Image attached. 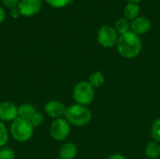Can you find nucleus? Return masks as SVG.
<instances>
[{
  "label": "nucleus",
  "mask_w": 160,
  "mask_h": 159,
  "mask_svg": "<svg viewBox=\"0 0 160 159\" xmlns=\"http://www.w3.org/2000/svg\"><path fill=\"white\" fill-rule=\"evenodd\" d=\"M118 53L127 59L137 57L142 49V42L140 36L136 35L132 31L125 33L119 36L118 42L116 44Z\"/></svg>",
  "instance_id": "obj_1"
},
{
  "label": "nucleus",
  "mask_w": 160,
  "mask_h": 159,
  "mask_svg": "<svg viewBox=\"0 0 160 159\" xmlns=\"http://www.w3.org/2000/svg\"><path fill=\"white\" fill-rule=\"evenodd\" d=\"M65 119L72 126L83 127L91 121L92 112L87 106H82L76 103L67 108Z\"/></svg>",
  "instance_id": "obj_2"
},
{
  "label": "nucleus",
  "mask_w": 160,
  "mask_h": 159,
  "mask_svg": "<svg viewBox=\"0 0 160 159\" xmlns=\"http://www.w3.org/2000/svg\"><path fill=\"white\" fill-rule=\"evenodd\" d=\"M34 127L31 122L26 119L17 117L10 125V135L19 142H25L29 141L34 133Z\"/></svg>",
  "instance_id": "obj_3"
},
{
  "label": "nucleus",
  "mask_w": 160,
  "mask_h": 159,
  "mask_svg": "<svg viewBox=\"0 0 160 159\" xmlns=\"http://www.w3.org/2000/svg\"><path fill=\"white\" fill-rule=\"evenodd\" d=\"M72 97L77 104L88 106L95 98V88L88 81L79 82L73 88Z\"/></svg>",
  "instance_id": "obj_4"
},
{
  "label": "nucleus",
  "mask_w": 160,
  "mask_h": 159,
  "mask_svg": "<svg viewBox=\"0 0 160 159\" xmlns=\"http://www.w3.org/2000/svg\"><path fill=\"white\" fill-rule=\"evenodd\" d=\"M97 39L99 45L103 48H112L116 46L118 42L119 34L113 26L103 25L98 31Z\"/></svg>",
  "instance_id": "obj_5"
},
{
  "label": "nucleus",
  "mask_w": 160,
  "mask_h": 159,
  "mask_svg": "<svg viewBox=\"0 0 160 159\" xmlns=\"http://www.w3.org/2000/svg\"><path fill=\"white\" fill-rule=\"evenodd\" d=\"M70 133V124L64 118L55 119L51 126L50 134L57 142L65 141Z\"/></svg>",
  "instance_id": "obj_6"
},
{
  "label": "nucleus",
  "mask_w": 160,
  "mask_h": 159,
  "mask_svg": "<svg viewBox=\"0 0 160 159\" xmlns=\"http://www.w3.org/2000/svg\"><path fill=\"white\" fill-rule=\"evenodd\" d=\"M42 4L43 0H21L18 8L22 16L31 17L41 10Z\"/></svg>",
  "instance_id": "obj_7"
},
{
  "label": "nucleus",
  "mask_w": 160,
  "mask_h": 159,
  "mask_svg": "<svg viewBox=\"0 0 160 159\" xmlns=\"http://www.w3.org/2000/svg\"><path fill=\"white\" fill-rule=\"evenodd\" d=\"M18 117V107L9 101L0 102V121L12 122Z\"/></svg>",
  "instance_id": "obj_8"
},
{
  "label": "nucleus",
  "mask_w": 160,
  "mask_h": 159,
  "mask_svg": "<svg viewBox=\"0 0 160 159\" xmlns=\"http://www.w3.org/2000/svg\"><path fill=\"white\" fill-rule=\"evenodd\" d=\"M66 110L67 108L65 105L58 100H51L47 102L44 107V111L47 115L53 119H59L62 118V116H65Z\"/></svg>",
  "instance_id": "obj_9"
},
{
  "label": "nucleus",
  "mask_w": 160,
  "mask_h": 159,
  "mask_svg": "<svg viewBox=\"0 0 160 159\" xmlns=\"http://www.w3.org/2000/svg\"><path fill=\"white\" fill-rule=\"evenodd\" d=\"M151 28V21L144 16H139L135 20L131 21V31L138 36L148 33Z\"/></svg>",
  "instance_id": "obj_10"
},
{
  "label": "nucleus",
  "mask_w": 160,
  "mask_h": 159,
  "mask_svg": "<svg viewBox=\"0 0 160 159\" xmlns=\"http://www.w3.org/2000/svg\"><path fill=\"white\" fill-rule=\"evenodd\" d=\"M78 154L77 146L72 142L64 143L59 150L60 159H74Z\"/></svg>",
  "instance_id": "obj_11"
},
{
  "label": "nucleus",
  "mask_w": 160,
  "mask_h": 159,
  "mask_svg": "<svg viewBox=\"0 0 160 159\" xmlns=\"http://www.w3.org/2000/svg\"><path fill=\"white\" fill-rule=\"evenodd\" d=\"M140 11H141V7L139 4L128 3L123 9V15H124L123 17L127 18L131 22L140 16Z\"/></svg>",
  "instance_id": "obj_12"
},
{
  "label": "nucleus",
  "mask_w": 160,
  "mask_h": 159,
  "mask_svg": "<svg viewBox=\"0 0 160 159\" xmlns=\"http://www.w3.org/2000/svg\"><path fill=\"white\" fill-rule=\"evenodd\" d=\"M36 109L32 104L24 103L18 107V117L29 120L33 117V115L36 113Z\"/></svg>",
  "instance_id": "obj_13"
},
{
  "label": "nucleus",
  "mask_w": 160,
  "mask_h": 159,
  "mask_svg": "<svg viewBox=\"0 0 160 159\" xmlns=\"http://www.w3.org/2000/svg\"><path fill=\"white\" fill-rule=\"evenodd\" d=\"M145 156L148 159H158L160 157V143L155 141L148 142L145 147Z\"/></svg>",
  "instance_id": "obj_14"
},
{
  "label": "nucleus",
  "mask_w": 160,
  "mask_h": 159,
  "mask_svg": "<svg viewBox=\"0 0 160 159\" xmlns=\"http://www.w3.org/2000/svg\"><path fill=\"white\" fill-rule=\"evenodd\" d=\"M114 28L119 34V36L123 35L125 33L131 31V22L125 17H121L115 22Z\"/></svg>",
  "instance_id": "obj_15"
},
{
  "label": "nucleus",
  "mask_w": 160,
  "mask_h": 159,
  "mask_svg": "<svg viewBox=\"0 0 160 159\" xmlns=\"http://www.w3.org/2000/svg\"><path fill=\"white\" fill-rule=\"evenodd\" d=\"M88 82L94 88H98L105 83V77L101 71L98 70L89 76Z\"/></svg>",
  "instance_id": "obj_16"
},
{
  "label": "nucleus",
  "mask_w": 160,
  "mask_h": 159,
  "mask_svg": "<svg viewBox=\"0 0 160 159\" xmlns=\"http://www.w3.org/2000/svg\"><path fill=\"white\" fill-rule=\"evenodd\" d=\"M151 136L153 141L160 143V118L154 121L151 127Z\"/></svg>",
  "instance_id": "obj_17"
},
{
  "label": "nucleus",
  "mask_w": 160,
  "mask_h": 159,
  "mask_svg": "<svg viewBox=\"0 0 160 159\" xmlns=\"http://www.w3.org/2000/svg\"><path fill=\"white\" fill-rule=\"evenodd\" d=\"M8 141V131L4 122L0 121V148L5 146Z\"/></svg>",
  "instance_id": "obj_18"
},
{
  "label": "nucleus",
  "mask_w": 160,
  "mask_h": 159,
  "mask_svg": "<svg viewBox=\"0 0 160 159\" xmlns=\"http://www.w3.org/2000/svg\"><path fill=\"white\" fill-rule=\"evenodd\" d=\"M15 153L11 147L3 146L0 148V159H14Z\"/></svg>",
  "instance_id": "obj_19"
},
{
  "label": "nucleus",
  "mask_w": 160,
  "mask_h": 159,
  "mask_svg": "<svg viewBox=\"0 0 160 159\" xmlns=\"http://www.w3.org/2000/svg\"><path fill=\"white\" fill-rule=\"evenodd\" d=\"M45 1L49 6H51L54 8L65 7L66 6H68L71 3V0H45Z\"/></svg>",
  "instance_id": "obj_20"
},
{
  "label": "nucleus",
  "mask_w": 160,
  "mask_h": 159,
  "mask_svg": "<svg viewBox=\"0 0 160 159\" xmlns=\"http://www.w3.org/2000/svg\"><path fill=\"white\" fill-rule=\"evenodd\" d=\"M30 122L34 127H38L44 123V115L40 112H36L30 119Z\"/></svg>",
  "instance_id": "obj_21"
},
{
  "label": "nucleus",
  "mask_w": 160,
  "mask_h": 159,
  "mask_svg": "<svg viewBox=\"0 0 160 159\" xmlns=\"http://www.w3.org/2000/svg\"><path fill=\"white\" fill-rule=\"evenodd\" d=\"M21 0H3V4L9 9H13L19 7Z\"/></svg>",
  "instance_id": "obj_22"
},
{
  "label": "nucleus",
  "mask_w": 160,
  "mask_h": 159,
  "mask_svg": "<svg viewBox=\"0 0 160 159\" xmlns=\"http://www.w3.org/2000/svg\"><path fill=\"white\" fill-rule=\"evenodd\" d=\"M9 14H10V17L13 18V19H18L21 16V12H20V10H19L18 7L13 8V9H10Z\"/></svg>",
  "instance_id": "obj_23"
},
{
  "label": "nucleus",
  "mask_w": 160,
  "mask_h": 159,
  "mask_svg": "<svg viewBox=\"0 0 160 159\" xmlns=\"http://www.w3.org/2000/svg\"><path fill=\"white\" fill-rule=\"evenodd\" d=\"M108 159H128L125 156H123L122 154H112V156H110V157Z\"/></svg>",
  "instance_id": "obj_24"
},
{
  "label": "nucleus",
  "mask_w": 160,
  "mask_h": 159,
  "mask_svg": "<svg viewBox=\"0 0 160 159\" xmlns=\"http://www.w3.org/2000/svg\"><path fill=\"white\" fill-rule=\"evenodd\" d=\"M5 17H6V11H5V9L0 6V24L4 22Z\"/></svg>",
  "instance_id": "obj_25"
},
{
  "label": "nucleus",
  "mask_w": 160,
  "mask_h": 159,
  "mask_svg": "<svg viewBox=\"0 0 160 159\" xmlns=\"http://www.w3.org/2000/svg\"><path fill=\"white\" fill-rule=\"evenodd\" d=\"M128 3H136V4H139L142 0H127Z\"/></svg>",
  "instance_id": "obj_26"
}]
</instances>
